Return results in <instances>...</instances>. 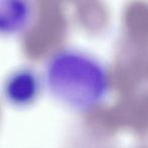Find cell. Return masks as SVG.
<instances>
[{
    "label": "cell",
    "instance_id": "3",
    "mask_svg": "<svg viewBox=\"0 0 148 148\" xmlns=\"http://www.w3.org/2000/svg\"><path fill=\"white\" fill-rule=\"evenodd\" d=\"M34 16L32 0H0V36L21 35L31 27Z\"/></svg>",
    "mask_w": 148,
    "mask_h": 148
},
{
    "label": "cell",
    "instance_id": "1",
    "mask_svg": "<svg viewBox=\"0 0 148 148\" xmlns=\"http://www.w3.org/2000/svg\"><path fill=\"white\" fill-rule=\"evenodd\" d=\"M43 84L62 106L87 112L101 106L111 89L110 75L97 58L76 49H64L47 61Z\"/></svg>",
    "mask_w": 148,
    "mask_h": 148
},
{
    "label": "cell",
    "instance_id": "2",
    "mask_svg": "<svg viewBox=\"0 0 148 148\" xmlns=\"http://www.w3.org/2000/svg\"><path fill=\"white\" fill-rule=\"evenodd\" d=\"M43 86L40 75L29 67L12 71L5 79L2 92L5 101L14 108H27L39 97Z\"/></svg>",
    "mask_w": 148,
    "mask_h": 148
}]
</instances>
